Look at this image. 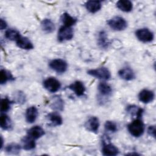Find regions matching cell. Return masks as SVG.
<instances>
[{
	"label": "cell",
	"instance_id": "cell-1",
	"mask_svg": "<svg viewBox=\"0 0 156 156\" xmlns=\"http://www.w3.org/2000/svg\"><path fill=\"white\" fill-rule=\"evenodd\" d=\"M129 133L135 137L141 136L144 131V125L141 118H136L127 126Z\"/></svg>",
	"mask_w": 156,
	"mask_h": 156
},
{
	"label": "cell",
	"instance_id": "cell-2",
	"mask_svg": "<svg viewBox=\"0 0 156 156\" xmlns=\"http://www.w3.org/2000/svg\"><path fill=\"white\" fill-rule=\"evenodd\" d=\"M107 24L113 30L121 31L127 26V23L124 18L121 16H115L107 21Z\"/></svg>",
	"mask_w": 156,
	"mask_h": 156
},
{
	"label": "cell",
	"instance_id": "cell-3",
	"mask_svg": "<svg viewBox=\"0 0 156 156\" xmlns=\"http://www.w3.org/2000/svg\"><path fill=\"white\" fill-rule=\"evenodd\" d=\"M87 73L94 77L102 80H108L111 77L110 71L105 67H100L96 69H91L88 70Z\"/></svg>",
	"mask_w": 156,
	"mask_h": 156
},
{
	"label": "cell",
	"instance_id": "cell-4",
	"mask_svg": "<svg viewBox=\"0 0 156 156\" xmlns=\"http://www.w3.org/2000/svg\"><path fill=\"white\" fill-rule=\"evenodd\" d=\"M135 35L138 40L143 43L151 42L154 40V34L149 29L141 28L135 32Z\"/></svg>",
	"mask_w": 156,
	"mask_h": 156
},
{
	"label": "cell",
	"instance_id": "cell-5",
	"mask_svg": "<svg viewBox=\"0 0 156 156\" xmlns=\"http://www.w3.org/2000/svg\"><path fill=\"white\" fill-rule=\"evenodd\" d=\"M49 66L52 70L59 74L65 73L68 68L67 63L60 58L52 60L49 62Z\"/></svg>",
	"mask_w": 156,
	"mask_h": 156
},
{
	"label": "cell",
	"instance_id": "cell-6",
	"mask_svg": "<svg viewBox=\"0 0 156 156\" xmlns=\"http://www.w3.org/2000/svg\"><path fill=\"white\" fill-rule=\"evenodd\" d=\"M43 87L48 91L51 93L57 92L60 88V82L55 77H48L43 81Z\"/></svg>",
	"mask_w": 156,
	"mask_h": 156
},
{
	"label": "cell",
	"instance_id": "cell-7",
	"mask_svg": "<svg viewBox=\"0 0 156 156\" xmlns=\"http://www.w3.org/2000/svg\"><path fill=\"white\" fill-rule=\"evenodd\" d=\"M74 35V32L71 27L62 26L58 31L57 35V39L59 41L62 42L72 39Z\"/></svg>",
	"mask_w": 156,
	"mask_h": 156
},
{
	"label": "cell",
	"instance_id": "cell-8",
	"mask_svg": "<svg viewBox=\"0 0 156 156\" xmlns=\"http://www.w3.org/2000/svg\"><path fill=\"white\" fill-rule=\"evenodd\" d=\"M68 88L74 92L77 96H82L85 91V87L83 82L79 80L75 81L68 86Z\"/></svg>",
	"mask_w": 156,
	"mask_h": 156
},
{
	"label": "cell",
	"instance_id": "cell-9",
	"mask_svg": "<svg viewBox=\"0 0 156 156\" xmlns=\"http://www.w3.org/2000/svg\"><path fill=\"white\" fill-rule=\"evenodd\" d=\"M139 100L144 103L147 104L152 102L154 99V93L152 91L144 89L141 90L138 94Z\"/></svg>",
	"mask_w": 156,
	"mask_h": 156
},
{
	"label": "cell",
	"instance_id": "cell-10",
	"mask_svg": "<svg viewBox=\"0 0 156 156\" xmlns=\"http://www.w3.org/2000/svg\"><path fill=\"white\" fill-rule=\"evenodd\" d=\"M45 133L44 129L39 126H35L29 129L27 132V135L34 138V140H37L44 135Z\"/></svg>",
	"mask_w": 156,
	"mask_h": 156
},
{
	"label": "cell",
	"instance_id": "cell-11",
	"mask_svg": "<svg viewBox=\"0 0 156 156\" xmlns=\"http://www.w3.org/2000/svg\"><path fill=\"white\" fill-rule=\"evenodd\" d=\"M87 130L92 132H97L99 127V121L97 117L91 116L88 118L85 125Z\"/></svg>",
	"mask_w": 156,
	"mask_h": 156
},
{
	"label": "cell",
	"instance_id": "cell-12",
	"mask_svg": "<svg viewBox=\"0 0 156 156\" xmlns=\"http://www.w3.org/2000/svg\"><path fill=\"white\" fill-rule=\"evenodd\" d=\"M102 152L104 155L106 156H114L119 154L118 149L113 144L104 143V146L102 149Z\"/></svg>",
	"mask_w": 156,
	"mask_h": 156
},
{
	"label": "cell",
	"instance_id": "cell-13",
	"mask_svg": "<svg viewBox=\"0 0 156 156\" xmlns=\"http://www.w3.org/2000/svg\"><path fill=\"white\" fill-rule=\"evenodd\" d=\"M119 76L125 80H132L135 79V73L130 67H124L118 71Z\"/></svg>",
	"mask_w": 156,
	"mask_h": 156
},
{
	"label": "cell",
	"instance_id": "cell-14",
	"mask_svg": "<svg viewBox=\"0 0 156 156\" xmlns=\"http://www.w3.org/2000/svg\"><path fill=\"white\" fill-rule=\"evenodd\" d=\"M38 115V112L36 107L31 106L29 107L26 111V120L29 123H33L37 119Z\"/></svg>",
	"mask_w": 156,
	"mask_h": 156
},
{
	"label": "cell",
	"instance_id": "cell-15",
	"mask_svg": "<svg viewBox=\"0 0 156 156\" xmlns=\"http://www.w3.org/2000/svg\"><path fill=\"white\" fill-rule=\"evenodd\" d=\"M16 43L17 46L20 48L26 50H30L34 48V45L30 40L25 37L21 36L16 41Z\"/></svg>",
	"mask_w": 156,
	"mask_h": 156
},
{
	"label": "cell",
	"instance_id": "cell-16",
	"mask_svg": "<svg viewBox=\"0 0 156 156\" xmlns=\"http://www.w3.org/2000/svg\"><path fill=\"white\" fill-rule=\"evenodd\" d=\"M85 6L88 12L94 13L101 9L102 4L99 1H88L85 3Z\"/></svg>",
	"mask_w": 156,
	"mask_h": 156
},
{
	"label": "cell",
	"instance_id": "cell-17",
	"mask_svg": "<svg viewBox=\"0 0 156 156\" xmlns=\"http://www.w3.org/2000/svg\"><path fill=\"white\" fill-rule=\"evenodd\" d=\"M35 140L29 136L28 135L24 136L21 140L23 148L27 151H29L34 149L36 146Z\"/></svg>",
	"mask_w": 156,
	"mask_h": 156
},
{
	"label": "cell",
	"instance_id": "cell-18",
	"mask_svg": "<svg viewBox=\"0 0 156 156\" xmlns=\"http://www.w3.org/2000/svg\"><path fill=\"white\" fill-rule=\"evenodd\" d=\"M41 27L44 32L50 34L55 30V24L51 20L45 18L41 22Z\"/></svg>",
	"mask_w": 156,
	"mask_h": 156
},
{
	"label": "cell",
	"instance_id": "cell-19",
	"mask_svg": "<svg viewBox=\"0 0 156 156\" xmlns=\"http://www.w3.org/2000/svg\"><path fill=\"white\" fill-rule=\"evenodd\" d=\"M0 126L1 129L5 130H9L12 129V122L8 115L4 113H2L1 115Z\"/></svg>",
	"mask_w": 156,
	"mask_h": 156
},
{
	"label": "cell",
	"instance_id": "cell-20",
	"mask_svg": "<svg viewBox=\"0 0 156 156\" xmlns=\"http://www.w3.org/2000/svg\"><path fill=\"white\" fill-rule=\"evenodd\" d=\"M116 7L122 12H129L133 9V4L129 0H120L116 2Z\"/></svg>",
	"mask_w": 156,
	"mask_h": 156
},
{
	"label": "cell",
	"instance_id": "cell-21",
	"mask_svg": "<svg viewBox=\"0 0 156 156\" xmlns=\"http://www.w3.org/2000/svg\"><path fill=\"white\" fill-rule=\"evenodd\" d=\"M61 21L63 24V26L66 27H71L72 26L74 25L77 22L76 18L71 16L69 13L66 12L63 13L62 15Z\"/></svg>",
	"mask_w": 156,
	"mask_h": 156
},
{
	"label": "cell",
	"instance_id": "cell-22",
	"mask_svg": "<svg viewBox=\"0 0 156 156\" xmlns=\"http://www.w3.org/2000/svg\"><path fill=\"white\" fill-rule=\"evenodd\" d=\"M48 120L51 122V125L54 126H60L63 122V119L62 116L56 112H53L49 113L47 116Z\"/></svg>",
	"mask_w": 156,
	"mask_h": 156
},
{
	"label": "cell",
	"instance_id": "cell-23",
	"mask_svg": "<svg viewBox=\"0 0 156 156\" xmlns=\"http://www.w3.org/2000/svg\"><path fill=\"white\" fill-rule=\"evenodd\" d=\"M98 43L99 46L104 49L108 48L109 44V41L107 36V34L104 30H101L98 34Z\"/></svg>",
	"mask_w": 156,
	"mask_h": 156
},
{
	"label": "cell",
	"instance_id": "cell-24",
	"mask_svg": "<svg viewBox=\"0 0 156 156\" xmlns=\"http://www.w3.org/2000/svg\"><path fill=\"white\" fill-rule=\"evenodd\" d=\"M98 90L99 93L102 96H108L110 95L112 92V87L108 83L104 82H100L98 84Z\"/></svg>",
	"mask_w": 156,
	"mask_h": 156
},
{
	"label": "cell",
	"instance_id": "cell-25",
	"mask_svg": "<svg viewBox=\"0 0 156 156\" xmlns=\"http://www.w3.org/2000/svg\"><path fill=\"white\" fill-rule=\"evenodd\" d=\"M15 80L14 77L11 73L6 69H1L0 71V83L1 85L4 84L7 81Z\"/></svg>",
	"mask_w": 156,
	"mask_h": 156
},
{
	"label": "cell",
	"instance_id": "cell-26",
	"mask_svg": "<svg viewBox=\"0 0 156 156\" xmlns=\"http://www.w3.org/2000/svg\"><path fill=\"white\" fill-rule=\"evenodd\" d=\"M51 107L55 110L62 111L64 108V102L61 98L55 96L52 99Z\"/></svg>",
	"mask_w": 156,
	"mask_h": 156
},
{
	"label": "cell",
	"instance_id": "cell-27",
	"mask_svg": "<svg viewBox=\"0 0 156 156\" xmlns=\"http://www.w3.org/2000/svg\"><path fill=\"white\" fill-rule=\"evenodd\" d=\"M21 150V146L15 143H12L10 144H8L5 147V152L9 154H13V155H16L18 154Z\"/></svg>",
	"mask_w": 156,
	"mask_h": 156
},
{
	"label": "cell",
	"instance_id": "cell-28",
	"mask_svg": "<svg viewBox=\"0 0 156 156\" xmlns=\"http://www.w3.org/2000/svg\"><path fill=\"white\" fill-rule=\"evenodd\" d=\"M5 37L11 41H16L21 35L20 33L16 29H9L5 32Z\"/></svg>",
	"mask_w": 156,
	"mask_h": 156
},
{
	"label": "cell",
	"instance_id": "cell-29",
	"mask_svg": "<svg viewBox=\"0 0 156 156\" xmlns=\"http://www.w3.org/2000/svg\"><path fill=\"white\" fill-rule=\"evenodd\" d=\"M127 111L132 115L136 116V118H141L143 113V109L135 105L128 106Z\"/></svg>",
	"mask_w": 156,
	"mask_h": 156
},
{
	"label": "cell",
	"instance_id": "cell-30",
	"mask_svg": "<svg viewBox=\"0 0 156 156\" xmlns=\"http://www.w3.org/2000/svg\"><path fill=\"white\" fill-rule=\"evenodd\" d=\"M12 103V101H10L7 98L2 99L1 102V112L2 113L7 112L10 109Z\"/></svg>",
	"mask_w": 156,
	"mask_h": 156
},
{
	"label": "cell",
	"instance_id": "cell-31",
	"mask_svg": "<svg viewBox=\"0 0 156 156\" xmlns=\"http://www.w3.org/2000/svg\"><path fill=\"white\" fill-rule=\"evenodd\" d=\"M105 129L106 130L111 132H115L118 130L117 125L115 122L112 121H107L105 122L104 125Z\"/></svg>",
	"mask_w": 156,
	"mask_h": 156
},
{
	"label": "cell",
	"instance_id": "cell-32",
	"mask_svg": "<svg viewBox=\"0 0 156 156\" xmlns=\"http://www.w3.org/2000/svg\"><path fill=\"white\" fill-rule=\"evenodd\" d=\"M15 99L18 103L24 104L26 102V96L23 92L18 91L15 94Z\"/></svg>",
	"mask_w": 156,
	"mask_h": 156
},
{
	"label": "cell",
	"instance_id": "cell-33",
	"mask_svg": "<svg viewBox=\"0 0 156 156\" xmlns=\"http://www.w3.org/2000/svg\"><path fill=\"white\" fill-rule=\"evenodd\" d=\"M147 133L149 135L155 137V127L154 126H151L147 129Z\"/></svg>",
	"mask_w": 156,
	"mask_h": 156
},
{
	"label": "cell",
	"instance_id": "cell-34",
	"mask_svg": "<svg viewBox=\"0 0 156 156\" xmlns=\"http://www.w3.org/2000/svg\"><path fill=\"white\" fill-rule=\"evenodd\" d=\"M6 27H7V23L4 20H3V19L1 18V21H0V27H1V29L3 30Z\"/></svg>",
	"mask_w": 156,
	"mask_h": 156
}]
</instances>
